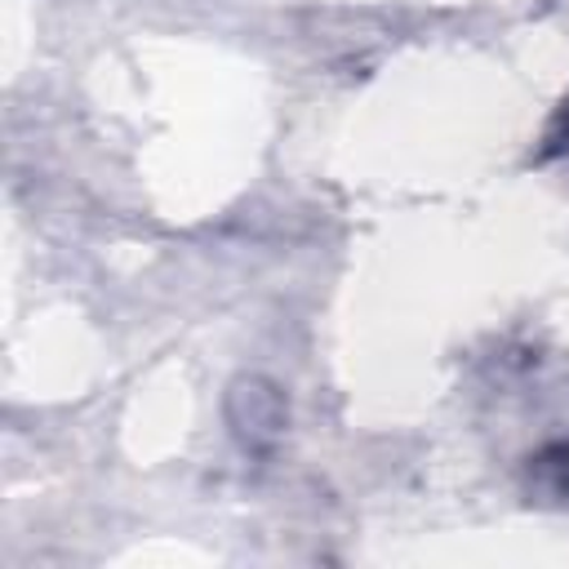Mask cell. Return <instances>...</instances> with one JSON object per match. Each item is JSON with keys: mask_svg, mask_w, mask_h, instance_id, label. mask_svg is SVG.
Segmentation results:
<instances>
[{"mask_svg": "<svg viewBox=\"0 0 569 569\" xmlns=\"http://www.w3.org/2000/svg\"><path fill=\"white\" fill-rule=\"evenodd\" d=\"M569 147V102L560 107V116H556V129H551V151H565Z\"/></svg>", "mask_w": 569, "mask_h": 569, "instance_id": "1", "label": "cell"}]
</instances>
